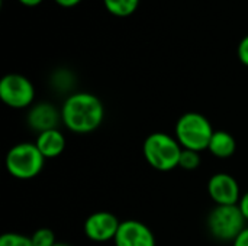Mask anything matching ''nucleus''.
Here are the masks:
<instances>
[{
    "label": "nucleus",
    "instance_id": "1",
    "mask_svg": "<svg viewBox=\"0 0 248 246\" xmlns=\"http://www.w3.org/2000/svg\"><path fill=\"white\" fill-rule=\"evenodd\" d=\"M60 110L62 125L77 135L94 132L105 120V106L102 100L89 91H76L68 94Z\"/></svg>",
    "mask_w": 248,
    "mask_h": 246
},
{
    "label": "nucleus",
    "instance_id": "2",
    "mask_svg": "<svg viewBox=\"0 0 248 246\" xmlns=\"http://www.w3.org/2000/svg\"><path fill=\"white\" fill-rule=\"evenodd\" d=\"M183 148L177 139L166 132H154L148 135L142 144V154L147 164L161 173L179 168Z\"/></svg>",
    "mask_w": 248,
    "mask_h": 246
},
{
    "label": "nucleus",
    "instance_id": "3",
    "mask_svg": "<svg viewBox=\"0 0 248 246\" xmlns=\"http://www.w3.org/2000/svg\"><path fill=\"white\" fill-rule=\"evenodd\" d=\"M215 129L211 120L198 112L183 113L174 125V138L183 149L196 152L208 151Z\"/></svg>",
    "mask_w": 248,
    "mask_h": 246
},
{
    "label": "nucleus",
    "instance_id": "4",
    "mask_svg": "<svg viewBox=\"0 0 248 246\" xmlns=\"http://www.w3.org/2000/svg\"><path fill=\"white\" fill-rule=\"evenodd\" d=\"M4 165L9 175L16 180L28 181L41 174L45 165V158L36 148L35 142H19L7 151Z\"/></svg>",
    "mask_w": 248,
    "mask_h": 246
},
{
    "label": "nucleus",
    "instance_id": "5",
    "mask_svg": "<svg viewBox=\"0 0 248 246\" xmlns=\"http://www.w3.org/2000/svg\"><path fill=\"white\" fill-rule=\"evenodd\" d=\"M206 228L214 239L232 244L247 228V220L244 219L238 204L215 206L206 217Z\"/></svg>",
    "mask_w": 248,
    "mask_h": 246
},
{
    "label": "nucleus",
    "instance_id": "6",
    "mask_svg": "<svg viewBox=\"0 0 248 246\" xmlns=\"http://www.w3.org/2000/svg\"><path fill=\"white\" fill-rule=\"evenodd\" d=\"M0 100L10 109H29L35 101V86L22 74H6L0 80Z\"/></svg>",
    "mask_w": 248,
    "mask_h": 246
},
{
    "label": "nucleus",
    "instance_id": "7",
    "mask_svg": "<svg viewBox=\"0 0 248 246\" xmlns=\"http://www.w3.org/2000/svg\"><path fill=\"white\" fill-rule=\"evenodd\" d=\"M121 220L116 215L108 210H99L92 213L83 225V231L87 239L96 244H105L113 241L119 229Z\"/></svg>",
    "mask_w": 248,
    "mask_h": 246
},
{
    "label": "nucleus",
    "instance_id": "8",
    "mask_svg": "<svg viewBox=\"0 0 248 246\" xmlns=\"http://www.w3.org/2000/svg\"><path fill=\"white\" fill-rule=\"evenodd\" d=\"M208 194L215 206L238 204L241 199L240 184L234 175L228 173H217L208 181Z\"/></svg>",
    "mask_w": 248,
    "mask_h": 246
},
{
    "label": "nucleus",
    "instance_id": "9",
    "mask_svg": "<svg viewBox=\"0 0 248 246\" xmlns=\"http://www.w3.org/2000/svg\"><path fill=\"white\" fill-rule=\"evenodd\" d=\"M115 246H155V236L144 222L129 219L122 220L116 236L113 239Z\"/></svg>",
    "mask_w": 248,
    "mask_h": 246
},
{
    "label": "nucleus",
    "instance_id": "10",
    "mask_svg": "<svg viewBox=\"0 0 248 246\" xmlns=\"http://www.w3.org/2000/svg\"><path fill=\"white\" fill-rule=\"evenodd\" d=\"M60 123H62L61 110L49 101L33 103L28 110L26 125L31 130L36 132V135L45 130L58 129Z\"/></svg>",
    "mask_w": 248,
    "mask_h": 246
},
{
    "label": "nucleus",
    "instance_id": "11",
    "mask_svg": "<svg viewBox=\"0 0 248 246\" xmlns=\"http://www.w3.org/2000/svg\"><path fill=\"white\" fill-rule=\"evenodd\" d=\"M35 145L45 159H54L64 152L67 142L64 133L60 129H51L38 133L35 139Z\"/></svg>",
    "mask_w": 248,
    "mask_h": 246
},
{
    "label": "nucleus",
    "instance_id": "12",
    "mask_svg": "<svg viewBox=\"0 0 248 246\" xmlns=\"http://www.w3.org/2000/svg\"><path fill=\"white\" fill-rule=\"evenodd\" d=\"M208 151L211 152V155L219 159L231 158L237 151V141L232 136V133L227 130H215L208 145Z\"/></svg>",
    "mask_w": 248,
    "mask_h": 246
},
{
    "label": "nucleus",
    "instance_id": "13",
    "mask_svg": "<svg viewBox=\"0 0 248 246\" xmlns=\"http://www.w3.org/2000/svg\"><path fill=\"white\" fill-rule=\"evenodd\" d=\"M106 10L116 17H128L137 12L140 0H103Z\"/></svg>",
    "mask_w": 248,
    "mask_h": 246
},
{
    "label": "nucleus",
    "instance_id": "14",
    "mask_svg": "<svg viewBox=\"0 0 248 246\" xmlns=\"http://www.w3.org/2000/svg\"><path fill=\"white\" fill-rule=\"evenodd\" d=\"M52 86L58 91H67L73 87L74 84V77L68 70H57L51 78Z\"/></svg>",
    "mask_w": 248,
    "mask_h": 246
},
{
    "label": "nucleus",
    "instance_id": "15",
    "mask_svg": "<svg viewBox=\"0 0 248 246\" xmlns=\"http://www.w3.org/2000/svg\"><path fill=\"white\" fill-rule=\"evenodd\" d=\"M32 244L35 246H54L58 241L55 238V233L48 228H39L31 235Z\"/></svg>",
    "mask_w": 248,
    "mask_h": 246
},
{
    "label": "nucleus",
    "instance_id": "16",
    "mask_svg": "<svg viewBox=\"0 0 248 246\" xmlns=\"http://www.w3.org/2000/svg\"><path fill=\"white\" fill-rule=\"evenodd\" d=\"M0 246H35L32 244L31 236L17 233V232H6L0 236Z\"/></svg>",
    "mask_w": 248,
    "mask_h": 246
},
{
    "label": "nucleus",
    "instance_id": "17",
    "mask_svg": "<svg viewBox=\"0 0 248 246\" xmlns=\"http://www.w3.org/2000/svg\"><path fill=\"white\" fill-rule=\"evenodd\" d=\"M201 165V152L190 151V149H183L179 161V168L186 170V171H193Z\"/></svg>",
    "mask_w": 248,
    "mask_h": 246
},
{
    "label": "nucleus",
    "instance_id": "18",
    "mask_svg": "<svg viewBox=\"0 0 248 246\" xmlns=\"http://www.w3.org/2000/svg\"><path fill=\"white\" fill-rule=\"evenodd\" d=\"M237 55H238V59L243 65L248 67V35H246L240 43H238V48H237Z\"/></svg>",
    "mask_w": 248,
    "mask_h": 246
},
{
    "label": "nucleus",
    "instance_id": "19",
    "mask_svg": "<svg viewBox=\"0 0 248 246\" xmlns=\"http://www.w3.org/2000/svg\"><path fill=\"white\" fill-rule=\"evenodd\" d=\"M238 207H240V210H241L244 219L247 220L248 223V190L241 196V199H240V202H238Z\"/></svg>",
    "mask_w": 248,
    "mask_h": 246
},
{
    "label": "nucleus",
    "instance_id": "20",
    "mask_svg": "<svg viewBox=\"0 0 248 246\" xmlns=\"http://www.w3.org/2000/svg\"><path fill=\"white\" fill-rule=\"evenodd\" d=\"M232 246H248V226L235 238Z\"/></svg>",
    "mask_w": 248,
    "mask_h": 246
},
{
    "label": "nucleus",
    "instance_id": "21",
    "mask_svg": "<svg viewBox=\"0 0 248 246\" xmlns=\"http://www.w3.org/2000/svg\"><path fill=\"white\" fill-rule=\"evenodd\" d=\"M58 6L61 7H65V9H70V7H74L77 6L81 0H54Z\"/></svg>",
    "mask_w": 248,
    "mask_h": 246
},
{
    "label": "nucleus",
    "instance_id": "22",
    "mask_svg": "<svg viewBox=\"0 0 248 246\" xmlns=\"http://www.w3.org/2000/svg\"><path fill=\"white\" fill-rule=\"evenodd\" d=\"M20 4H23V6H28V7H35V6H38V4H41L44 0H17Z\"/></svg>",
    "mask_w": 248,
    "mask_h": 246
},
{
    "label": "nucleus",
    "instance_id": "23",
    "mask_svg": "<svg viewBox=\"0 0 248 246\" xmlns=\"http://www.w3.org/2000/svg\"><path fill=\"white\" fill-rule=\"evenodd\" d=\"M54 246H73V245H70V244H67V242H57Z\"/></svg>",
    "mask_w": 248,
    "mask_h": 246
}]
</instances>
